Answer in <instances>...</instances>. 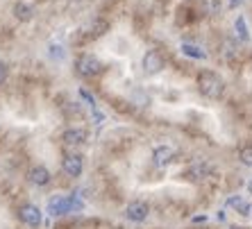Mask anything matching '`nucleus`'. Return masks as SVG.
I'll return each mask as SVG.
<instances>
[{"mask_svg": "<svg viewBox=\"0 0 252 229\" xmlns=\"http://www.w3.org/2000/svg\"><path fill=\"white\" fill-rule=\"evenodd\" d=\"M241 2H243V0H229V7H232V9H236Z\"/></svg>", "mask_w": 252, "mask_h": 229, "instance_id": "nucleus-22", "label": "nucleus"}, {"mask_svg": "<svg viewBox=\"0 0 252 229\" xmlns=\"http://www.w3.org/2000/svg\"><path fill=\"white\" fill-rule=\"evenodd\" d=\"M82 200H77L75 195H55L53 200L48 202V213L50 216H66V213H75L82 211Z\"/></svg>", "mask_w": 252, "mask_h": 229, "instance_id": "nucleus-2", "label": "nucleus"}, {"mask_svg": "<svg viewBox=\"0 0 252 229\" xmlns=\"http://www.w3.org/2000/svg\"><path fill=\"white\" fill-rule=\"evenodd\" d=\"M62 171L68 177H80L84 171L82 157H80V154H66V157L62 159Z\"/></svg>", "mask_w": 252, "mask_h": 229, "instance_id": "nucleus-7", "label": "nucleus"}, {"mask_svg": "<svg viewBox=\"0 0 252 229\" xmlns=\"http://www.w3.org/2000/svg\"><path fill=\"white\" fill-rule=\"evenodd\" d=\"M148 216H150V206H148L146 202L136 200V202H129V204L125 206V218L132 220V223H143Z\"/></svg>", "mask_w": 252, "mask_h": 229, "instance_id": "nucleus-6", "label": "nucleus"}, {"mask_svg": "<svg viewBox=\"0 0 252 229\" xmlns=\"http://www.w3.org/2000/svg\"><path fill=\"white\" fill-rule=\"evenodd\" d=\"M198 88H200V93L205 95V98L216 100V98H220V95L225 93V82H223V77L218 75V73L202 71L198 75Z\"/></svg>", "mask_w": 252, "mask_h": 229, "instance_id": "nucleus-1", "label": "nucleus"}, {"mask_svg": "<svg viewBox=\"0 0 252 229\" xmlns=\"http://www.w3.org/2000/svg\"><path fill=\"white\" fill-rule=\"evenodd\" d=\"M207 9H209L211 14H216L218 9H220V2H218V0H207Z\"/></svg>", "mask_w": 252, "mask_h": 229, "instance_id": "nucleus-19", "label": "nucleus"}, {"mask_svg": "<svg viewBox=\"0 0 252 229\" xmlns=\"http://www.w3.org/2000/svg\"><path fill=\"white\" fill-rule=\"evenodd\" d=\"M18 218H21V223H25L28 227H39L43 213L36 204H23V206H18Z\"/></svg>", "mask_w": 252, "mask_h": 229, "instance_id": "nucleus-5", "label": "nucleus"}, {"mask_svg": "<svg viewBox=\"0 0 252 229\" xmlns=\"http://www.w3.org/2000/svg\"><path fill=\"white\" fill-rule=\"evenodd\" d=\"M239 159H241V164L252 166V143H250V145H243V147H241Z\"/></svg>", "mask_w": 252, "mask_h": 229, "instance_id": "nucleus-16", "label": "nucleus"}, {"mask_svg": "<svg viewBox=\"0 0 252 229\" xmlns=\"http://www.w3.org/2000/svg\"><path fill=\"white\" fill-rule=\"evenodd\" d=\"M14 16L18 21H30V18L34 16V7L28 5V2H18V5H14Z\"/></svg>", "mask_w": 252, "mask_h": 229, "instance_id": "nucleus-13", "label": "nucleus"}, {"mask_svg": "<svg viewBox=\"0 0 252 229\" xmlns=\"http://www.w3.org/2000/svg\"><path fill=\"white\" fill-rule=\"evenodd\" d=\"M234 29H236V34H239L241 41H250V29H248V23H246V18L239 16L236 18V23H234Z\"/></svg>", "mask_w": 252, "mask_h": 229, "instance_id": "nucleus-15", "label": "nucleus"}, {"mask_svg": "<svg viewBox=\"0 0 252 229\" xmlns=\"http://www.w3.org/2000/svg\"><path fill=\"white\" fill-rule=\"evenodd\" d=\"M164 55L159 53V50H148L146 55H143V71L148 73V75H157V73L164 71Z\"/></svg>", "mask_w": 252, "mask_h": 229, "instance_id": "nucleus-4", "label": "nucleus"}, {"mask_svg": "<svg viewBox=\"0 0 252 229\" xmlns=\"http://www.w3.org/2000/svg\"><path fill=\"white\" fill-rule=\"evenodd\" d=\"M80 95H82L84 100H87L89 105H91V109H95V98H94V95H91V93H89L87 88H80Z\"/></svg>", "mask_w": 252, "mask_h": 229, "instance_id": "nucleus-18", "label": "nucleus"}, {"mask_svg": "<svg viewBox=\"0 0 252 229\" xmlns=\"http://www.w3.org/2000/svg\"><path fill=\"white\" fill-rule=\"evenodd\" d=\"M205 220H207V216H195L193 218V223H205Z\"/></svg>", "mask_w": 252, "mask_h": 229, "instance_id": "nucleus-23", "label": "nucleus"}, {"mask_svg": "<svg viewBox=\"0 0 252 229\" xmlns=\"http://www.w3.org/2000/svg\"><path fill=\"white\" fill-rule=\"evenodd\" d=\"M50 57L53 59H64V48L62 46H50Z\"/></svg>", "mask_w": 252, "mask_h": 229, "instance_id": "nucleus-17", "label": "nucleus"}, {"mask_svg": "<svg viewBox=\"0 0 252 229\" xmlns=\"http://www.w3.org/2000/svg\"><path fill=\"white\" fill-rule=\"evenodd\" d=\"M94 118H95V125H100L102 120H105V116H102V114H100L98 109H94Z\"/></svg>", "mask_w": 252, "mask_h": 229, "instance_id": "nucleus-21", "label": "nucleus"}, {"mask_svg": "<svg viewBox=\"0 0 252 229\" xmlns=\"http://www.w3.org/2000/svg\"><path fill=\"white\" fill-rule=\"evenodd\" d=\"M175 159V150L170 145H159L155 147V152H153V161L157 168H164V166H168L170 161Z\"/></svg>", "mask_w": 252, "mask_h": 229, "instance_id": "nucleus-8", "label": "nucleus"}, {"mask_svg": "<svg viewBox=\"0 0 252 229\" xmlns=\"http://www.w3.org/2000/svg\"><path fill=\"white\" fill-rule=\"evenodd\" d=\"M211 171H214V168H211L209 164H195V166H191V168H189L187 177H189V179H193V182H198V179H205V177H209Z\"/></svg>", "mask_w": 252, "mask_h": 229, "instance_id": "nucleus-12", "label": "nucleus"}, {"mask_svg": "<svg viewBox=\"0 0 252 229\" xmlns=\"http://www.w3.org/2000/svg\"><path fill=\"white\" fill-rule=\"evenodd\" d=\"M28 179L34 184V186H48L50 179H53V175H50V171H48L46 166H34V168L28 172Z\"/></svg>", "mask_w": 252, "mask_h": 229, "instance_id": "nucleus-9", "label": "nucleus"}, {"mask_svg": "<svg viewBox=\"0 0 252 229\" xmlns=\"http://www.w3.org/2000/svg\"><path fill=\"white\" fill-rule=\"evenodd\" d=\"M7 73H9V71H7V64H2V61H0V84L7 80Z\"/></svg>", "mask_w": 252, "mask_h": 229, "instance_id": "nucleus-20", "label": "nucleus"}, {"mask_svg": "<svg viewBox=\"0 0 252 229\" xmlns=\"http://www.w3.org/2000/svg\"><path fill=\"white\" fill-rule=\"evenodd\" d=\"M248 191H250V193H252V179H250V184H248Z\"/></svg>", "mask_w": 252, "mask_h": 229, "instance_id": "nucleus-24", "label": "nucleus"}, {"mask_svg": "<svg viewBox=\"0 0 252 229\" xmlns=\"http://www.w3.org/2000/svg\"><path fill=\"white\" fill-rule=\"evenodd\" d=\"M62 141L66 143V145H82L84 141H87V132H84L82 127H68L62 134Z\"/></svg>", "mask_w": 252, "mask_h": 229, "instance_id": "nucleus-10", "label": "nucleus"}, {"mask_svg": "<svg viewBox=\"0 0 252 229\" xmlns=\"http://www.w3.org/2000/svg\"><path fill=\"white\" fill-rule=\"evenodd\" d=\"M75 68L82 77H95L102 73V64H100V59H95L94 55H82V57L77 59Z\"/></svg>", "mask_w": 252, "mask_h": 229, "instance_id": "nucleus-3", "label": "nucleus"}, {"mask_svg": "<svg viewBox=\"0 0 252 229\" xmlns=\"http://www.w3.org/2000/svg\"><path fill=\"white\" fill-rule=\"evenodd\" d=\"M227 206L229 209H236L241 216H246V218L252 216V204L243 198V195H232V198H227Z\"/></svg>", "mask_w": 252, "mask_h": 229, "instance_id": "nucleus-11", "label": "nucleus"}, {"mask_svg": "<svg viewBox=\"0 0 252 229\" xmlns=\"http://www.w3.org/2000/svg\"><path fill=\"white\" fill-rule=\"evenodd\" d=\"M182 53L191 59H207V53L200 46H193V43H182Z\"/></svg>", "mask_w": 252, "mask_h": 229, "instance_id": "nucleus-14", "label": "nucleus"}]
</instances>
